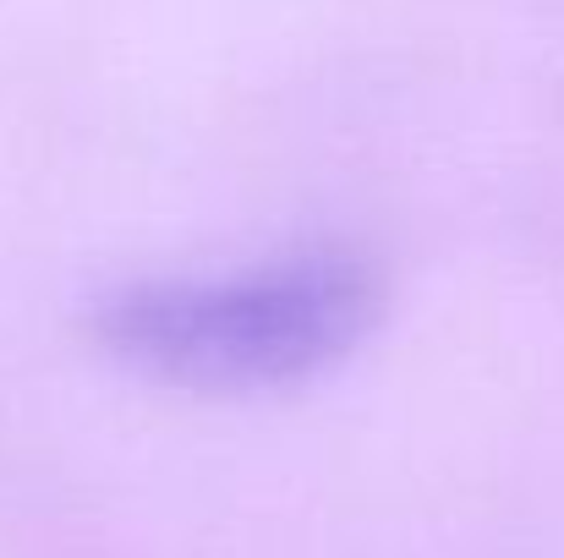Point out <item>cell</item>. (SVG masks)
Returning <instances> with one entry per match:
<instances>
[{"label": "cell", "instance_id": "1", "mask_svg": "<svg viewBox=\"0 0 564 558\" xmlns=\"http://www.w3.org/2000/svg\"><path fill=\"white\" fill-rule=\"evenodd\" d=\"M378 324V280L346 252L258 263L225 280H154L99 307V340L197 394L285 389L335 368Z\"/></svg>", "mask_w": 564, "mask_h": 558}]
</instances>
